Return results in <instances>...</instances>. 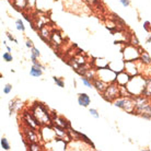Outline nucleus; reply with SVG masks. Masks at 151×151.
Returning <instances> with one entry per match:
<instances>
[{
	"mask_svg": "<svg viewBox=\"0 0 151 151\" xmlns=\"http://www.w3.org/2000/svg\"><path fill=\"white\" fill-rule=\"evenodd\" d=\"M29 110L31 111V113L33 114V116L36 118V121L40 123L41 126L53 124L52 114L49 112L48 107H47L44 103L34 102L30 107H29Z\"/></svg>",
	"mask_w": 151,
	"mask_h": 151,
	"instance_id": "nucleus-1",
	"label": "nucleus"
},
{
	"mask_svg": "<svg viewBox=\"0 0 151 151\" xmlns=\"http://www.w3.org/2000/svg\"><path fill=\"white\" fill-rule=\"evenodd\" d=\"M135 101V111L134 114L142 117L145 119H151V102L149 98L145 95L134 96Z\"/></svg>",
	"mask_w": 151,
	"mask_h": 151,
	"instance_id": "nucleus-2",
	"label": "nucleus"
},
{
	"mask_svg": "<svg viewBox=\"0 0 151 151\" xmlns=\"http://www.w3.org/2000/svg\"><path fill=\"white\" fill-rule=\"evenodd\" d=\"M145 87H146V78H145L141 73L132 77L130 80H129V82L127 83V86H126L127 90L129 91V93H130L132 96L142 95Z\"/></svg>",
	"mask_w": 151,
	"mask_h": 151,
	"instance_id": "nucleus-3",
	"label": "nucleus"
},
{
	"mask_svg": "<svg viewBox=\"0 0 151 151\" xmlns=\"http://www.w3.org/2000/svg\"><path fill=\"white\" fill-rule=\"evenodd\" d=\"M113 105L129 114H134V111H135L134 96H119L113 102Z\"/></svg>",
	"mask_w": 151,
	"mask_h": 151,
	"instance_id": "nucleus-4",
	"label": "nucleus"
},
{
	"mask_svg": "<svg viewBox=\"0 0 151 151\" xmlns=\"http://www.w3.org/2000/svg\"><path fill=\"white\" fill-rule=\"evenodd\" d=\"M142 49L137 46H134L132 44H127L124 46V48L122 49V55H123V59L125 61H136L140 58V54H141Z\"/></svg>",
	"mask_w": 151,
	"mask_h": 151,
	"instance_id": "nucleus-5",
	"label": "nucleus"
},
{
	"mask_svg": "<svg viewBox=\"0 0 151 151\" xmlns=\"http://www.w3.org/2000/svg\"><path fill=\"white\" fill-rule=\"evenodd\" d=\"M22 132L23 138H24L23 141H24L25 146H27V144H30V142H40L42 140L40 132H37V130L31 128V127H29L27 125L22 124Z\"/></svg>",
	"mask_w": 151,
	"mask_h": 151,
	"instance_id": "nucleus-6",
	"label": "nucleus"
},
{
	"mask_svg": "<svg viewBox=\"0 0 151 151\" xmlns=\"http://www.w3.org/2000/svg\"><path fill=\"white\" fill-rule=\"evenodd\" d=\"M119 84H117L116 82L109 83V86L106 88V90L102 93V98L105 100L106 102L113 103L117 98H119Z\"/></svg>",
	"mask_w": 151,
	"mask_h": 151,
	"instance_id": "nucleus-7",
	"label": "nucleus"
},
{
	"mask_svg": "<svg viewBox=\"0 0 151 151\" xmlns=\"http://www.w3.org/2000/svg\"><path fill=\"white\" fill-rule=\"evenodd\" d=\"M20 118H21L23 125H27V126H29L31 128H33V129H35V130L40 132V129H41L42 126L40 125V123L36 121V118L33 116V114L31 113L30 110L23 111L22 113H21Z\"/></svg>",
	"mask_w": 151,
	"mask_h": 151,
	"instance_id": "nucleus-8",
	"label": "nucleus"
},
{
	"mask_svg": "<svg viewBox=\"0 0 151 151\" xmlns=\"http://www.w3.org/2000/svg\"><path fill=\"white\" fill-rule=\"evenodd\" d=\"M96 73H98V78H100L101 80H103V81H105L107 83L115 82V80H116L117 72L112 70L110 67L96 69Z\"/></svg>",
	"mask_w": 151,
	"mask_h": 151,
	"instance_id": "nucleus-9",
	"label": "nucleus"
},
{
	"mask_svg": "<svg viewBox=\"0 0 151 151\" xmlns=\"http://www.w3.org/2000/svg\"><path fill=\"white\" fill-rule=\"evenodd\" d=\"M40 134H41V138L44 142H48L52 141L56 138V134L54 130V127L52 125H45V126H42L40 129Z\"/></svg>",
	"mask_w": 151,
	"mask_h": 151,
	"instance_id": "nucleus-10",
	"label": "nucleus"
},
{
	"mask_svg": "<svg viewBox=\"0 0 151 151\" xmlns=\"http://www.w3.org/2000/svg\"><path fill=\"white\" fill-rule=\"evenodd\" d=\"M45 148L47 150H67L68 148V142L59 138H55L52 141H48L45 144Z\"/></svg>",
	"mask_w": 151,
	"mask_h": 151,
	"instance_id": "nucleus-11",
	"label": "nucleus"
},
{
	"mask_svg": "<svg viewBox=\"0 0 151 151\" xmlns=\"http://www.w3.org/2000/svg\"><path fill=\"white\" fill-rule=\"evenodd\" d=\"M124 70L127 72L130 77L140 75V70H139V67H138V64H137V60L136 61H125Z\"/></svg>",
	"mask_w": 151,
	"mask_h": 151,
	"instance_id": "nucleus-12",
	"label": "nucleus"
},
{
	"mask_svg": "<svg viewBox=\"0 0 151 151\" xmlns=\"http://www.w3.org/2000/svg\"><path fill=\"white\" fill-rule=\"evenodd\" d=\"M52 125H55V126H58V127H61V128L64 129H67L68 130L70 127H71V124H70V122L67 121L65 117L63 116H55L53 117V124Z\"/></svg>",
	"mask_w": 151,
	"mask_h": 151,
	"instance_id": "nucleus-13",
	"label": "nucleus"
},
{
	"mask_svg": "<svg viewBox=\"0 0 151 151\" xmlns=\"http://www.w3.org/2000/svg\"><path fill=\"white\" fill-rule=\"evenodd\" d=\"M130 78H132V77L125 71V70H123V71L117 72L115 82H116L117 84H119V86H127V83L129 82Z\"/></svg>",
	"mask_w": 151,
	"mask_h": 151,
	"instance_id": "nucleus-14",
	"label": "nucleus"
},
{
	"mask_svg": "<svg viewBox=\"0 0 151 151\" xmlns=\"http://www.w3.org/2000/svg\"><path fill=\"white\" fill-rule=\"evenodd\" d=\"M23 106V103L18 100V99H14V100H11L10 102H9V116H12V114H14L15 112H18L22 109Z\"/></svg>",
	"mask_w": 151,
	"mask_h": 151,
	"instance_id": "nucleus-15",
	"label": "nucleus"
},
{
	"mask_svg": "<svg viewBox=\"0 0 151 151\" xmlns=\"http://www.w3.org/2000/svg\"><path fill=\"white\" fill-rule=\"evenodd\" d=\"M63 42H64V38H63L61 33L54 30L52 32V36H50V44L54 47H58V46H60L63 44Z\"/></svg>",
	"mask_w": 151,
	"mask_h": 151,
	"instance_id": "nucleus-16",
	"label": "nucleus"
},
{
	"mask_svg": "<svg viewBox=\"0 0 151 151\" xmlns=\"http://www.w3.org/2000/svg\"><path fill=\"white\" fill-rule=\"evenodd\" d=\"M92 82H93V88L98 91L99 93H101V94L106 90V88H107V86H109V83L105 82V81H103V80H101L100 78H98V77H96Z\"/></svg>",
	"mask_w": 151,
	"mask_h": 151,
	"instance_id": "nucleus-17",
	"label": "nucleus"
},
{
	"mask_svg": "<svg viewBox=\"0 0 151 151\" xmlns=\"http://www.w3.org/2000/svg\"><path fill=\"white\" fill-rule=\"evenodd\" d=\"M78 104L80 106H83V107H88V106L91 104V98L89 96L88 93H79L78 94Z\"/></svg>",
	"mask_w": 151,
	"mask_h": 151,
	"instance_id": "nucleus-18",
	"label": "nucleus"
},
{
	"mask_svg": "<svg viewBox=\"0 0 151 151\" xmlns=\"http://www.w3.org/2000/svg\"><path fill=\"white\" fill-rule=\"evenodd\" d=\"M52 32L53 31H50L47 27V25H45L44 27H42L41 30H40V37L43 40L44 42H46V43H48V44H50V36H52Z\"/></svg>",
	"mask_w": 151,
	"mask_h": 151,
	"instance_id": "nucleus-19",
	"label": "nucleus"
},
{
	"mask_svg": "<svg viewBox=\"0 0 151 151\" xmlns=\"http://www.w3.org/2000/svg\"><path fill=\"white\" fill-rule=\"evenodd\" d=\"M110 61H107L104 58H94L92 61V67H94L95 69H101V68H106L109 67Z\"/></svg>",
	"mask_w": 151,
	"mask_h": 151,
	"instance_id": "nucleus-20",
	"label": "nucleus"
},
{
	"mask_svg": "<svg viewBox=\"0 0 151 151\" xmlns=\"http://www.w3.org/2000/svg\"><path fill=\"white\" fill-rule=\"evenodd\" d=\"M12 6L17 10L23 11L24 9L27 8V0H12Z\"/></svg>",
	"mask_w": 151,
	"mask_h": 151,
	"instance_id": "nucleus-21",
	"label": "nucleus"
},
{
	"mask_svg": "<svg viewBox=\"0 0 151 151\" xmlns=\"http://www.w3.org/2000/svg\"><path fill=\"white\" fill-rule=\"evenodd\" d=\"M142 95H145V96H147L149 99L151 98V77L146 78V87H145Z\"/></svg>",
	"mask_w": 151,
	"mask_h": 151,
	"instance_id": "nucleus-22",
	"label": "nucleus"
},
{
	"mask_svg": "<svg viewBox=\"0 0 151 151\" xmlns=\"http://www.w3.org/2000/svg\"><path fill=\"white\" fill-rule=\"evenodd\" d=\"M140 60L142 61L146 66H151V57L150 55L147 53V52H145V50H141V54H140Z\"/></svg>",
	"mask_w": 151,
	"mask_h": 151,
	"instance_id": "nucleus-23",
	"label": "nucleus"
},
{
	"mask_svg": "<svg viewBox=\"0 0 151 151\" xmlns=\"http://www.w3.org/2000/svg\"><path fill=\"white\" fill-rule=\"evenodd\" d=\"M31 50V61L33 63V61L37 60L38 58L41 57V53H40V49L36 48V47H32V48L30 49Z\"/></svg>",
	"mask_w": 151,
	"mask_h": 151,
	"instance_id": "nucleus-24",
	"label": "nucleus"
},
{
	"mask_svg": "<svg viewBox=\"0 0 151 151\" xmlns=\"http://www.w3.org/2000/svg\"><path fill=\"white\" fill-rule=\"evenodd\" d=\"M30 75L32 77H35V78H38V77H41L43 75V69L41 68H37V67H35L34 65L31 67L30 69Z\"/></svg>",
	"mask_w": 151,
	"mask_h": 151,
	"instance_id": "nucleus-25",
	"label": "nucleus"
},
{
	"mask_svg": "<svg viewBox=\"0 0 151 151\" xmlns=\"http://www.w3.org/2000/svg\"><path fill=\"white\" fill-rule=\"evenodd\" d=\"M27 149L30 151H41L42 146L40 145V142H30L27 144Z\"/></svg>",
	"mask_w": 151,
	"mask_h": 151,
	"instance_id": "nucleus-26",
	"label": "nucleus"
},
{
	"mask_svg": "<svg viewBox=\"0 0 151 151\" xmlns=\"http://www.w3.org/2000/svg\"><path fill=\"white\" fill-rule=\"evenodd\" d=\"M0 147L2 150H10L11 147H10V144H9V141L6 137H2L1 139H0Z\"/></svg>",
	"mask_w": 151,
	"mask_h": 151,
	"instance_id": "nucleus-27",
	"label": "nucleus"
},
{
	"mask_svg": "<svg viewBox=\"0 0 151 151\" xmlns=\"http://www.w3.org/2000/svg\"><path fill=\"white\" fill-rule=\"evenodd\" d=\"M80 139L82 140V141H84L86 144L89 145V146H90V147L92 148L93 150H94V149H95V146H94V144L92 142V140L89 139V137L86 136V135H84V134H82V132H80Z\"/></svg>",
	"mask_w": 151,
	"mask_h": 151,
	"instance_id": "nucleus-28",
	"label": "nucleus"
},
{
	"mask_svg": "<svg viewBox=\"0 0 151 151\" xmlns=\"http://www.w3.org/2000/svg\"><path fill=\"white\" fill-rule=\"evenodd\" d=\"M81 81H82L83 84H84L87 88H89V89H92V88H93V82H92V80L89 79V78L86 77V76H82V77H81Z\"/></svg>",
	"mask_w": 151,
	"mask_h": 151,
	"instance_id": "nucleus-29",
	"label": "nucleus"
},
{
	"mask_svg": "<svg viewBox=\"0 0 151 151\" xmlns=\"http://www.w3.org/2000/svg\"><path fill=\"white\" fill-rule=\"evenodd\" d=\"M15 27L18 31H21V32H24L25 31V25L21 19H17L15 20Z\"/></svg>",
	"mask_w": 151,
	"mask_h": 151,
	"instance_id": "nucleus-30",
	"label": "nucleus"
},
{
	"mask_svg": "<svg viewBox=\"0 0 151 151\" xmlns=\"http://www.w3.org/2000/svg\"><path fill=\"white\" fill-rule=\"evenodd\" d=\"M53 81L55 83H56V86L57 87H59V88H65V81L63 78H59V77H53Z\"/></svg>",
	"mask_w": 151,
	"mask_h": 151,
	"instance_id": "nucleus-31",
	"label": "nucleus"
},
{
	"mask_svg": "<svg viewBox=\"0 0 151 151\" xmlns=\"http://www.w3.org/2000/svg\"><path fill=\"white\" fill-rule=\"evenodd\" d=\"M2 59L4 61H7V63H11L13 60V56H12V54L10 52H6V53L2 54Z\"/></svg>",
	"mask_w": 151,
	"mask_h": 151,
	"instance_id": "nucleus-32",
	"label": "nucleus"
},
{
	"mask_svg": "<svg viewBox=\"0 0 151 151\" xmlns=\"http://www.w3.org/2000/svg\"><path fill=\"white\" fill-rule=\"evenodd\" d=\"M128 43H129V44H132V45H134V46H137V47H139V46H140L138 38H137L134 34L130 35V40L128 41Z\"/></svg>",
	"mask_w": 151,
	"mask_h": 151,
	"instance_id": "nucleus-33",
	"label": "nucleus"
},
{
	"mask_svg": "<svg viewBox=\"0 0 151 151\" xmlns=\"http://www.w3.org/2000/svg\"><path fill=\"white\" fill-rule=\"evenodd\" d=\"M89 113H90V115L92 117H94L95 119L100 118V113H99V111L96 110V109H90V110H89Z\"/></svg>",
	"mask_w": 151,
	"mask_h": 151,
	"instance_id": "nucleus-34",
	"label": "nucleus"
},
{
	"mask_svg": "<svg viewBox=\"0 0 151 151\" xmlns=\"http://www.w3.org/2000/svg\"><path fill=\"white\" fill-rule=\"evenodd\" d=\"M11 91H12V84H10V83L4 84V94H9Z\"/></svg>",
	"mask_w": 151,
	"mask_h": 151,
	"instance_id": "nucleus-35",
	"label": "nucleus"
},
{
	"mask_svg": "<svg viewBox=\"0 0 151 151\" xmlns=\"http://www.w3.org/2000/svg\"><path fill=\"white\" fill-rule=\"evenodd\" d=\"M118 1H119V4L124 8H128L129 6L132 4V1H130V0H118Z\"/></svg>",
	"mask_w": 151,
	"mask_h": 151,
	"instance_id": "nucleus-36",
	"label": "nucleus"
},
{
	"mask_svg": "<svg viewBox=\"0 0 151 151\" xmlns=\"http://www.w3.org/2000/svg\"><path fill=\"white\" fill-rule=\"evenodd\" d=\"M6 35H7V37L9 38V40H10L11 42H13V43H15V44H18V40H17V38H15L14 36L11 34V33L7 32V33H6Z\"/></svg>",
	"mask_w": 151,
	"mask_h": 151,
	"instance_id": "nucleus-37",
	"label": "nucleus"
},
{
	"mask_svg": "<svg viewBox=\"0 0 151 151\" xmlns=\"http://www.w3.org/2000/svg\"><path fill=\"white\" fill-rule=\"evenodd\" d=\"M144 29L147 31V32H151L150 22H149V21H145V22H144Z\"/></svg>",
	"mask_w": 151,
	"mask_h": 151,
	"instance_id": "nucleus-38",
	"label": "nucleus"
},
{
	"mask_svg": "<svg viewBox=\"0 0 151 151\" xmlns=\"http://www.w3.org/2000/svg\"><path fill=\"white\" fill-rule=\"evenodd\" d=\"M25 46H27V47L29 49H31L32 47H34L33 41H32V40H27V41H25Z\"/></svg>",
	"mask_w": 151,
	"mask_h": 151,
	"instance_id": "nucleus-39",
	"label": "nucleus"
},
{
	"mask_svg": "<svg viewBox=\"0 0 151 151\" xmlns=\"http://www.w3.org/2000/svg\"><path fill=\"white\" fill-rule=\"evenodd\" d=\"M32 64L34 65L35 67H37V68H41V69H43V70H44V69H45V67H44V66H43V65H42L41 63H40V61H38V60H35V61H33V63H32Z\"/></svg>",
	"mask_w": 151,
	"mask_h": 151,
	"instance_id": "nucleus-40",
	"label": "nucleus"
},
{
	"mask_svg": "<svg viewBox=\"0 0 151 151\" xmlns=\"http://www.w3.org/2000/svg\"><path fill=\"white\" fill-rule=\"evenodd\" d=\"M83 1H86V2H88L89 4H92V6H94V4H96L100 1V0H83Z\"/></svg>",
	"mask_w": 151,
	"mask_h": 151,
	"instance_id": "nucleus-41",
	"label": "nucleus"
},
{
	"mask_svg": "<svg viewBox=\"0 0 151 151\" xmlns=\"http://www.w3.org/2000/svg\"><path fill=\"white\" fill-rule=\"evenodd\" d=\"M6 46V48H7V52H11V47L10 46H8V45H4Z\"/></svg>",
	"mask_w": 151,
	"mask_h": 151,
	"instance_id": "nucleus-42",
	"label": "nucleus"
},
{
	"mask_svg": "<svg viewBox=\"0 0 151 151\" xmlns=\"http://www.w3.org/2000/svg\"><path fill=\"white\" fill-rule=\"evenodd\" d=\"M151 42V34H149V37L147 38V43H150Z\"/></svg>",
	"mask_w": 151,
	"mask_h": 151,
	"instance_id": "nucleus-43",
	"label": "nucleus"
}]
</instances>
